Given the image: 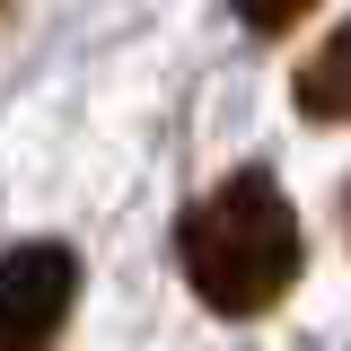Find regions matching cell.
<instances>
[{"mask_svg":"<svg viewBox=\"0 0 351 351\" xmlns=\"http://www.w3.org/2000/svg\"><path fill=\"white\" fill-rule=\"evenodd\" d=\"M176 255H184V281L193 299L246 325V316H272V307L299 290L307 263V228L281 193L272 167H228L211 193H193L184 219H176Z\"/></svg>","mask_w":351,"mask_h":351,"instance_id":"cell-1","label":"cell"},{"mask_svg":"<svg viewBox=\"0 0 351 351\" xmlns=\"http://www.w3.org/2000/svg\"><path fill=\"white\" fill-rule=\"evenodd\" d=\"M228 9H237V27H255V36H290L316 0H228Z\"/></svg>","mask_w":351,"mask_h":351,"instance_id":"cell-4","label":"cell"},{"mask_svg":"<svg viewBox=\"0 0 351 351\" xmlns=\"http://www.w3.org/2000/svg\"><path fill=\"white\" fill-rule=\"evenodd\" d=\"M343 228H351V193H343Z\"/></svg>","mask_w":351,"mask_h":351,"instance_id":"cell-5","label":"cell"},{"mask_svg":"<svg viewBox=\"0 0 351 351\" xmlns=\"http://www.w3.org/2000/svg\"><path fill=\"white\" fill-rule=\"evenodd\" d=\"M290 97H299V114H307V123H351V18H343V27H334V36H325V44L299 62Z\"/></svg>","mask_w":351,"mask_h":351,"instance_id":"cell-3","label":"cell"},{"mask_svg":"<svg viewBox=\"0 0 351 351\" xmlns=\"http://www.w3.org/2000/svg\"><path fill=\"white\" fill-rule=\"evenodd\" d=\"M80 307V255L62 237H27L0 255V351H44Z\"/></svg>","mask_w":351,"mask_h":351,"instance_id":"cell-2","label":"cell"}]
</instances>
